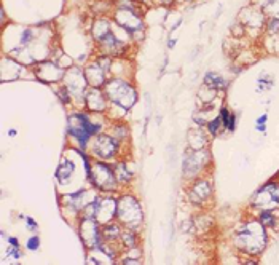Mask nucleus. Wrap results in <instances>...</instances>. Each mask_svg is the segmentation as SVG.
I'll use <instances>...</instances> for the list:
<instances>
[{
  "instance_id": "6e6552de",
  "label": "nucleus",
  "mask_w": 279,
  "mask_h": 265,
  "mask_svg": "<svg viewBox=\"0 0 279 265\" xmlns=\"http://www.w3.org/2000/svg\"><path fill=\"white\" fill-rule=\"evenodd\" d=\"M62 85L69 90L72 104L78 106L80 109H85V94L89 88L86 77H85V69L78 68V65H72L65 71V75L62 79Z\"/></svg>"
},
{
  "instance_id": "1a4fd4ad",
  "label": "nucleus",
  "mask_w": 279,
  "mask_h": 265,
  "mask_svg": "<svg viewBox=\"0 0 279 265\" xmlns=\"http://www.w3.org/2000/svg\"><path fill=\"white\" fill-rule=\"evenodd\" d=\"M211 164V153L209 149H188L184 155L182 161V176L187 181H193L199 176H203L204 170Z\"/></svg>"
},
{
  "instance_id": "7c9ffc66",
  "label": "nucleus",
  "mask_w": 279,
  "mask_h": 265,
  "mask_svg": "<svg viewBox=\"0 0 279 265\" xmlns=\"http://www.w3.org/2000/svg\"><path fill=\"white\" fill-rule=\"evenodd\" d=\"M266 32L268 34H277L279 32V18L270 16L266 19Z\"/></svg>"
},
{
  "instance_id": "f03ea898",
  "label": "nucleus",
  "mask_w": 279,
  "mask_h": 265,
  "mask_svg": "<svg viewBox=\"0 0 279 265\" xmlns=\"http://www.w3.org/2000/svg\"><path fill=\"white\" fill-rule=\"evenodd\" d=\"M233 245L246 256H259L268 245V231L259 219H248L234 230Z\"/></svg>"
},
{
  "instance_id": "a878e982",
  "label": "nucleus",
  "mask_w": 279,
  "mask_h": 265,
  "mask_svg": "<svg viewBox=\"0 0 279 265\" xmlns=\"http://www.w3.org/2000/svg\"><path fill=\"white\" fill-rule=\"evenodd\" d=\"M121 231H123V225L118 220H112V222H107L102 225V237L104 240H109V241H120Z\"/></svg>"
},
{
  "instance_id": "dca6fc26",
  "label": "nucleus",
  "mask_w": 279,
  "mask_h": 265,
  "mask_svg": "<svg viewBox=\"0 0 279 265\" xmlns=\"http://www.w3.org/2000/svg\"><path fill=\"white\" fill-rule=\"evenodd\" d=\"M36 75H37V79H40L42 82L61 83L62 79H64V75H65V69L61 68L58 61L47 59V61H42L36 65Z\"/></svg>"
},
{
  "instance_id": "5701e85b",
  "label": "nucleus",
  "mask_w": 279,
  "mask_h": 265,
  "mask_svg": "<svg viewBox=\"0 0 279 265\" xmlns=\"http://www.w3.org/2000/svg\"><path fill=\"white\" fill-rule=\"evenodd\" d=\"M110 30H114V27H112V23L109 19L106 18H97L94 23H93V27H91V36L94 39V42H100L102 40Z\"/></svg>"
},
{
  "instance_id": "393cba45",
  "label": "nucleus",
  "mask_w": 279,
  "mask_h": 265,
  "mask_svg": "<svg viewBox=\"0 0 279 265\" xmlns=\"http://www.w3.org/2000/svg\"><path fill=\"white\" fill-rule=\"evenodd\" d=\"M257 219L266 230H274L279 222V217L274 214V209H260Z\"/></svg>"
},
{
  "instance_id": "a211bd4d",
  "label": "nucleus",
  "mask_w": 279,
  "mask_h": 265,
  "mask_svg": "<svg viewBox=\"0 0 279 265\" xmlns=\"http://www.w3.org/2000/svg\"><path fill=\"white\" fill-rule=\"evenodd\" d=\"M85 77L86 82L91 88H104V85L107 83V80L110 79L109 77V71L102 65L99 59L89 62L85 68Z\"/></svg>"
},
{
  "instance_id": "412c9836",
  "label": "nucleus",
  "mask_w": 279,
  "mask_h": 265,
  "mask_svg": "<svg viewBox=\"0 0 279 265\" xmlns=\"http://www.w3.org/2000/svg\"><path fill=\"white\" fill-rule=\"evenodd\" d=\"M209 132L206 131V128L198 126L188 131V149L192 150H198V149H206L209 146Z\"/></svg>"
},
{
  "instance_id": "f704fd0d",
  "label": "nucleus",
  "mask_w": 279,
  "mask_h": 265,
  "mask_svg": "<svg viewBox=\"0 0 279 265\" xmlns=\"http://www.w3.org/2000/svg\"><path fill=\"white\" fill-rule=\"evenodd\" d=\"M7 241H8V245H11V246H21V243L16 237H8Z\"/></svg>"
},
{
  "instance_id": "bb28decb",
  "label": "nucleus",
  "mask_w": 279,
  "mask_h": 265,
  "mask_svg": "<svg viewBox=\"0 0 279 265\" xmlns=\"http://www.w3.org/2000/svg\"><path fill=\"white\" fill-rule=\"evenodd\" d=\"M219 117L223 123V129L228 131V132H233L236 129V115H234L228 107H222L220 112H219Z\"/></svg>"
},
{
  "instance_id": "4be33fe9",
  "label": "nucleus",
  "mask_w": 279,
  "mask_h": 265,
  "mask_svg": "<svg viewBox=\"0 0 279 265\" xmlns=\"http://www.w3.org/2000/svg\"><path fill=\"white\" fill-rule=\"evenodd\" d=\"M106 131H109L112 136L117 138L121 142V146H125V144H128V142H129V128H128V125L123 120L110 121V125L107 126Z\"/></svg>"
},
{
  "instance_id": "c85d7f7f",
  "label": "nucleus",
  "mask_w": 279,
  "mask_h": 265,
  "mask_svg": "<svg viewBox=\"0 0 279 265\" xmlns=\"http://www.w3.org/2000/svg\"><path fill=\"white\" fill-rule=\"evenodd\" d=\"M37 39V30L33 27H26L22 29L21 32V37H19V47H29L30 43H33Z\"/></svg>"
},
{
  "instance_id": "c756f323",
  "label": "nucleus",
  "mask_w": 279,
  "mask_h": 265,
  "mask_svg": "<svg viewBox=\"0 0 279 265\" xmlns=\"http://www.w3.org/2000/svg\"><path fill=\"white\" fill-rule=\"evenodd\" d=\"M204 128L209 132V136H219L222 131H225V129H223V123H222V120H220L219 115L216 118H211Z\"/></svg>"
},
{
  "instance_id": "473e14b6",
  "label": "nucleus",
  "mask_w": 279,
  "mask_h": 265,
  "mask_svg": "<svg viewBox=\"0 0 279 265\" xmlns=\"http://www.w3.org/2000/svg\"><path fill=\"white\" fill-rule=\"evenodd\" d=\"M7 256L11 257V259H16V260L21 259V256H22V249H21V246H11V245H8Z\"/></svg>"
},
{
  "instance_id": "2eb2a0df",
  "label": "nucleus",
  "mask_w": 279,
  "mask_h": 265,
  "mask_svg": "<svg viewBox=\"0 0 279 265\" xmlns=\"http://www.w3.org/2000/svg\"><path fill=\"white\" fill-rule=\"evenodd\" d=\"M96 205V219L100 224H107L117 220V196L97 193L94 198Z\"/></svg>"
},
{
  "instance_id": "aec40b11",
  "label": "nucleus",
  "mask_w": 279,
  "mask_h": 265,
  "mask_svg": "<svg viewBox=\"0 0 279 265\" xmlns=\"http://www.w3.org/2000/svg\"><path fill=\"white\" fill-rule=\"evenodd\" d=\"M114 171H115L117 181H118L121 189H123V187H128L134 181V171L131 170L126 158L121 157L117 161H114Z\"/></svg>"
},
{
  "instance_id": "0eeeda50",
  "label": "nucleus",
  "mask_w": 279,
  "mask_h": 265,
  "mask_svg": "<svg viewBox=\"0 0 279 265\" xmlns=\"http://www.w3.org/2000/svg\"><path fill=\"white\" fill-rule=\"evenodd\" d=\"M114 24L118 26L121 30H125L128 37L134 42H141L144 39V21L142 13L134 12V10L117 8L114 13Z\"/></svg>"
},
{
  "instance_id": "72a5a7b5",
  "label": "nucleus",
  "mask_w": 279,
  "mask_h": 265,
  "mask_svg": "<svg viewBox=\"0 0 279 265\" xmlns=\"http://www.w3.org/2000/svg\"><path fill=\"white\" fill-rule=\"evenodd\" d=\"M24 222H26V227H27V230H29V231H32V234H36V231L39 230V224H37V220L33 219V217H30V216H26Z\"/></svg>"
},
{
  "instance_id": "4468645a",
  "label": "nucleus",
  "mask_w": 279,
  "mask_h": 265,
  "mask_svg": "<svg viewBox=\"0 0 279 265\" xmlns=\"http://www.w3.org/2000/svg\"><path fill=\"white\" fill-rule=\"evenodd\" d=\"M128 40L118 37L114 30H110L109 34L97 42V48H99V53L104 54V56H110V58H123L125 56V53L128 50Z\"/></svg>"
},
{
  "instance_id": "423d86ee",
  "label": "nucleus",
  "mask_w": 279,
  "mask_h": 265,
  "mask_svg": "<svg viewBox=\"0 0 279 265\" xmlns=\"http://www.w3.org/2000/svg\"><path fill=\"white\" fill-rule=\"evenodd\" d=\"M121 149L123 146L117 138L112 136L109 131H102L91 139L86 152L94 160L114 163L121 158Z\"/></svg>"
},
{
  "instance_id": "2f4dec72",
  "label": "nucleus",
  "mask_w": 279,
  "mask_h": 265,
  "mask_svg": "<svg viewBox=\"0 0 279 265\" xmlns=\"http://www.w3.org/2000/svg\"><path fill=\"white\" fill-rule=\"evenodd\" d=\"M26 248H27V251H30V252L39 251V249H40V238H39V235H32V237L27 240V243H26Z\"/></svg>"
},
{
  "instance_id": "39448f33",
  "label": "nucleus",
  "mask_w": 279,
  "mask_h": 265,
  "mask_svg": "<svg viewBox=\"0 0 279 265\" xmlns=\"http://www.w3.org/2000/svg\"><path fill=\"white\" fill-rule=\"evenodd\" d=\"M117 220L123 227L141 231L144 224V209L136 195L126 192L117 196Z\"/></svg>"
},
{
  "instance_id": "9b49d317",
  "label": "nucleus",
  "mask_w": 279,
  "mask_h": 265,
  "mask_svg": "<svg viewBox=\"0 0 279 265\" xmlns=\"http://www.w3.org/2000/svg\"><path fill=\"white\" fill-rule=\"evenodd\" d=\"M99 192L96 189H80L77 192H65L59 196V202H61V208L64 213H71L77 220L78 217L82 216V211L85 209V206L94 200V196L97 195Z\"/></svg>"
},
{
  "instance_id": "6ab92c4d",
  "label": "nucleus",
  "mask_w": 279,
  "mask_h": 265,
  "mask_svg": "<svg viewBox=\"0 0 279 265\" xmlns=\"http://www.w3.org/2000/svg\"><path fill=\"white\" fill-rule=\"evenodd\" d=\"M77 171V163L69 155H64L59 161V167L56 170V181L61 187H67L72 184L74 174Z\"/></svg>"
},
{
  "instance_id": "f3484780",
  "label": "nucleus",
  "mask_w": 279,
  "mask_h": 265,
  "mask_svg": "<svg viewBox=\"0 0 279 265\" xmlns=\"http://www.w3.org/2000/svg\"><path fill=\"white\" fill-rule=\"evenodd\" d=\"M110 103L104 91V88H91L89 86L85 94V110L96 114H106Z\"/></svg>"
},
{
  "instance_id": "58836bf2",
  "label": "nucleus",
  "mask_w": 279,
  "mask_h": 265,
  "mask_svg": "<svg viewBox=\"0 0 279 265\" xmlns=\"http://www.w3.org/2000/svg\"><path fill=\"white\" fill-rule=\"evenodd\" d=\"M8 135H10V136H16V129H10Z\"/></svg>"
},
{
  "instance_id": "ea45409f",
  "label": "nucleus",
  "mask_w": 279,
  "mask_h": 265,
  "mask_svg": "<svg viewBox=\"0 0 279 265\" xmlns=\"http://www.w3.org/2000/svg\"><path fill=\"white\" fill-rule=\"evenodd\" d=\"M176 2H190V0H176Z\"/></svg>"
},
{
  "instance_id": "9d476101",
  "label": "nucleus",
  "mask_w": 279,
  "mask_h": 265,
  "mask_svg": "<svg viewBox=\"0 0 279 265\" xmlns=\"http://www.w3.org/2000/svg\"><path fill=\"white\" fill-rule=\"evenodd\" d=\"M77 230H78V237H80L83 246L91 251L96 249L100 243H102V224L99 222L94 217H88V216H80L77 220Z\"/></svg>"
},
{
  "instance_id": "c9c22d12",
  "label": "nucleus",
  "mask_w": 279,
  "mask_h": 265,
  "mask_svg": "<svg viewBox=\"0 0 279 265\" xmlns=\"http://www.w3.org/2000/svg\"><path fill=\"white\" fill-rule=\"evenodd\" d=\"M266 121H268V115L263 114V115H260L259 118L255 120V125H266Z\"/></svg>"
},
{
  "instance_id": "f257e3e1",
  "label": "nucleus",
  "mask_w": 279,
  "mask_h": 265,
  "mask_svg": "<svg viewBox=\"0 0 279 265\" xmlns=\"http://www.w3.org/2000/svg\"><path fill=\"white\" fill-rule=\"evenodd\" d=\"M110 120L106 114L88 112L85 109L75 110L67 118V136L72 141V149L86 152L91 139L107 129Z\"/></svg>"
},
{
  "instance_id": "b1692460",
  "label": "nucleus",
  "mask_w": 279,
  "mask_h": 265,
  "mask_svg": "<svg viewBox=\"0 0 279 265\" xmlns=\"http://www.w3.org/2000/svg\"><path fill=\"white\" fill-rule=\"evenodd\" d=\"M120 245L123 246V252L126 249L139 246V231L128 228V227H123L121 237H120Z\"/></svg>"
},
{
  "instance_id": "4c0bfd02",
  "label": "nucleus",
  "mask_w": 279,
  "mask_h": 265,
  "mask_svg": "<svg viewBox=\"0 0 279 265\" xmlns=\"http://www.w3.org/2000/svg\"><path fill=\"white\" fill-rule=\"evenodd\" d=\"M255 129L259 132H265L266 131V125H255Z\"/></svg>"
},
{
  "instance_id": "e433bc0d",
  "label": "nucleus",
  "mask_w": 279,
  "mask_h": 265,
  "mask_svg": "<svg viewBox=\"0 0 279 265\" xmlns=\"http://www.w3.org/2000/svg\"><path fill=\"white\" fill-rule=\"evenodd\" d=\"M158 2H160L161 5H164V7H171V5L176 2V0H158Z\"/></svg>"
},
{
  "instance_id": "ddd939ff",
  "label": "nucleus",
  "mask_w": 279,
  "mask_h": 265,
  "mask_svg": "<svg viewBox=\"0 0 279 265\" xmlns=\"http://www.w3.org/2000/svg\"><path fill=\"white\" fill-rule=\"evenodd\" d=\"M212 195H214L212 182L204 176L190 181V185L187 187V198L195 206H206L212 200Z\"/></svg>"
},
{
  "instance_id": "f8f14e48",
  "label": "nucleus",
  "mask_w": 279,
  "mask_h": 265,
  "mask_svg": "<svg viewBox=\"0 0 279 265\" xmlns=\"http://www.w3.org/2000/svg\"><path fill=\"white\" fill-rule=\"evenodd\" d=\"M255 209H276L279 208V181H270L262 185L251 200Z\"/></svg>"
},
{
  "instance_id": "cd10ccee",
  "label": "nucleus",
  "mask_w": 279,
  "mask_h": 265,
  "mask_svg": "<svg viewBox=\"0 0 279 265\" xmlns=\"http://www.w3.org/2000/svg\"><path fill=\"white\" fill-rule=\"evenodd\" d=\"M204 86L211 88V90H214V91H220V90H225L227 88V82L223 80L219 74L207 72L204 77Z\"/></svg>"
},
{
  "instance_id": "20e7f679",
  "label": "nucleus",
  "mask_w": 279,
  "mask_h": 265,
  "mask_svg": "<svg viewBox=\"0 0 279 265\" xmlns=\"http://www.w3.org/2000/svg\"><path fill=\"white\" fill-rule=\"evenodd\" d=\"M104 91L110 104L120 106L126 110L134 107V104L139 99L136 86L132 85L129 79H123V77H110L107 83L104 85Z\"/></svg>"
},
{
  "instance_id": "7ed1b4c3",
  "label": "nucleus",
  "mask_w": 279,
  "mask_h": 265,
  "mask_svg": "<svg viewBox=\"0 0 279 265\" xmlns=\"http://www.w3.org/2000/svg\"><path fill=\"white\" fill-rule=\"evenodd\" d=\"M86 178H88L89 185L102 195H114L115 192L121 189L117 181L115 171H114V163L93 158L89 171L86 173Z\"/></svg>"
},
{
  "instance_id": "a19ab883",
  "label": "nucleus",
  "mask_w": 279,
  "mask_h": 265,
  "mask_svg": "<svg viewBox=\"0 0 279 265\" xmlns=\"http://www.w3.org/2000/svg\"><path fill=\"white\" fill-rule=\"evenodd\" d=\"M136 2H139V4H144V2H145V0H136Z\"/></svg>"
}]
</instances>
